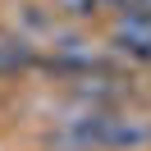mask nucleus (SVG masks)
Segmentation results:
<instances>
[{
  "label": "nucleus",
  "mask_w": 151,
  "mask_h": 151,
  "mask_svg": "<svg viewBox=\"0 0 151 151\" xmlns=\"http://www.w3.org/2000/svg\"><path fill=\"white\" fill-rule=\"evenodd\" d=\"M50 137L69 151H137L151 147V114L128 110H78L50 128Z\"/></svg>",
  "instance_id": "f257e3e1"
},
{
  "label": "nucleus",
  "mask_w": 151,
  "mask_h": 151,
  "mask_svg": "<svg viewBox=\"0 0 151 151\" xmlns=\"http://www.w3.org/2000/svg\"><path fill=\"white\" fill-rule=\"evenodd\" d=\"M41 60L37 41L23 37V32H0V78H19V73H32Z\"/></svg>",
  "instance_id": "f03ea898"
},
{
  "label": "nucleus",
  "mask_w": 151,
  "mask_h": 151,
  "mask_svg": "<svg viewBox=\"0 0 151 151\" xmlns=\"http://www.w3.org/2000/svg\"><path fill=\"white\" fill-rule=\"evenodd\" d=\"M110 50L128 64H151V32L142 28H128V23H114L110 32Z\"/></svg>",
  "instance_id": "7ed1b4c3"
},
{
  "label": "nucleus",
  "mask_w": 151,
  "mask_h": 151,
  "mask_svg": "<svg viewBox=\"0 0 151 151\" xmlns=\"http://www.w3.org/2000/svg\"><path fill=\"white\" fill-rule=\"evenodd\" d=\"M14 19L28 28L23 37H32V32H37V37H55V32H60V14H46L41 5H19V9H14Z\"/></svg>",
  "instance_id": "20e7f679"
},
{
  "label": "nucleus",
  "mask_w": 151,
  "mask_h": 151,
  "mask_svg": "<svg viewBox=\"0 0 151 151\" xmlns=\"http://www.w3.org/2000/svg\"><path fill=\"white\" fill-rule=\"evenodd\" d=\"M55 14H69L73 23H92L101 14V0H55Z\"/></svg>",
  "instance_id": "39448f33"
},
{
  "label": "nucleus",
  "mask_w": 151,
  "mask_h": 151,
  "mask_svg": "<svg viewBox=\"0 0 151 151\" xmlns=\"http://www.w3.org/2000/svg\"><path fill=\"white\" fill-rule=\"evenodd\" d=\"M142 5H147V9H151V0H142Z\"/></svg>",
  "instance_id": "423d86ee"
}]
</instances>
